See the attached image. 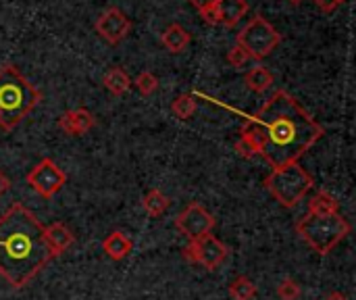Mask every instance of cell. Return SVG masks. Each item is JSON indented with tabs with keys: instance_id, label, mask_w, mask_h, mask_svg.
<instances>
[{
	"instance_id": "6da1fadb",
	"label": "cell",
	"mask_w": 356,
	"mask_h": 300,
	"mask_svg": "<svg viewBox=\"0 0 356 300\" xmlns=\"http://www.w3.org/2000/svg\"><path fill=\"white\" fill-rule=\"evenodd\" d=\"M321 138L323 127L286 90H277L259 113L248 115L240 129V140L273 169L298 163Z\"/></svg>"
},
{
	"instance_id": "7a4b0ae2",
	"label": "cell",
	"mask_w": 356,
	"mask_h": 300,
	"mask_svg": "<svg viewBox=\"0 0 356 300\" xmlns=\"http://www.w3.org/2000/svg\"><path fill=\"white\" fill-rule=\"evenodd\" d=\"M54 257L44 226L21 203H15L0 217V276L10 288H25Z\"/></svg>"
},
{
	"instance_id": "3957f363",
	"label": "cell",
	"mask_w": 356,
	"mask_h": 300,
	"mask_svg": "<svg viewBox=\"0 0 356 300\" xmlns=\"http://www.w3.org/2000/svg\"><path fill=\"white\" fill-rule=\"evenodd\" d=\"M42 92L27 81L13 65L0 67V127L10 132L17 127L38 104Z\"/></svg>"
},
{
	"instance_id": "277c9868",
	"label": "cell",
	"mask_w": 356,
	"mask_h": 300,
	"mask_svg": "<svg viewBox=\"0 0 356 300\" xmlns=\"http://www.w3.org/2000/svg\"><path fill=\"white\" fill-rule=\"evenodd\" d=\"M350 223L340 215H307L296 223L298 236L321 257L330 255L348 234Z\"/></svg>"
},
{
	"instance_id": "5b68a950",
	"label": "cell",
	"mask_w": 356,
	"mask_h": 300,
	"mask_svg": "<svg viewBox=\"0 0 356 300\" xmlns=\"http://www.w3.org/2000/svg\"><path fill=\"white\" fill-rule=\"evenodd\" d=\"M265 188L267 192L284 207V209H292L296 207L307 192L315 186L313 177L307 173L305 167H300L298 163H290L284 167L273 169L267 177H265Z\"/></svg>"
},
{
	"instance_id": "8992f818",
	"label": "cell",
	"mask_w": 356,
	"mask_h": 300,
	"mask_svg": "<svg viewBox=\"0 0 356 300\" xmlns=\"http://www.w3.org/2000/svg\"><path fill=\"white\" fill-rule=\"evenodd\" d=\"M236 44L242 46L250 58L263 61L282 44V33L265 17L257 15L236 35Z\"/></svg>"
},
{
	"instance_id": "52a82bcc",
	"label": "cell",
	"mask_w": 356,
	"mask_h": 300,
	"mask_svg": "<svg viewBox=\"0 0 356 300\" xmlns=\"http://www.w3.org/2000/svg\"><path fill=\"white\" fill-rule=\"evenodd\" d=\"M25 180L31 186V190L46 200L56 196L63 190V186L67 184L65 171L52 159H42L38 165H33Z\"/></svg>"
},
{
	"instance_id": "ba28073f",
	"label": "cell",
	"mask_w": 356,
	"mask_h": 300,
	"mask_svg": "<svg viewBox=\"0 0 356 300\" xmlns=\"http://www.w3.org/2000/svg\"><path fill=\"white\" fill-rule=\"evenodd\" d=\"M227 253H229V248L219 238H215L213 234H207L204 238L190 242L184 248V259L190 263L202 265L209 271H215L227 259Z\"/></svg>"
},
{
	"instance_id": "9c48e42d",
	"label": "cell",
	"mask_w": 356,
	"mask_h": 300,
	"mask_svg": "<svg viewBox=\"0 0 356 300\" xmlns=\"http://www.w3.org/2000/svg\"><path fill=\"white\" fill-rule=\"evenodd\" d=\"M175 228L184 238L190 242H196L204 238L207 234L213 232L215 228V217L211 211H207L200 203H190L177 217H175Z\"/></svg>"
},
{
	"instance_id": "30bf717a",
	"label": "cell",
	"mask_w": 356,
	"mask_h": 300,
	"mask_svg": "<svg viewBox=\"0 0 356 300\" xmlns=\"http://www.w3.org/2000/svg\"><path fill=\"white\" fill-rule=\"evenodd\" d=\"M200 10V17L209 25H223V27H234L240 23L242 17L248 13V2L246 0H215Z\"/></svg>"
},
{
	"instance_id": "8fae6325",
	"label": "cell",
	"mask_w": 356,
	"mask_h": 300,
	"mask_svg": "<svg viewBox=\"0 0 356 300\" xmlns=\"http://www.w3.org/2000/svg\"><path fill=\"white\" fill-rule=\"evenodd\" d=\"M96 33L106 42V44H119L127 38L129 29H131V21L129 17L119 10V8H106L98 19H96Z\"/></svg>"
},
{
	"instance_id": "7c38bea8",
	"label": "cell",
	"mask_w": 356,
	"mask_h": 300,
	"mask_svg": "<svg viewBox=\"0 0 356 300\" xmlns=\"http://www.w3.org/2000/svg\"><path fill=\"white\" fill-rule=\"evenodd\" d=\"M58 127L67 136H83L94 127V115L88 109H71L58 117Z\"/></svg>"
},
{
	"instance_id": "4fadbf2b",
	"label": "cell",
	"mask_w": 356,
	"mask_h": 300,
	"mask_svg": "<svg viewBox=\"0 0 356 300\" xmlns=\"http://www.w3.org/2000/svg\"><path fill=\"white\" fill-rule=\"evenodd\" d=\"M44 236H46V242H48L50 251L54 253V257L65 255V253L73 246V242H75L73 232H71L65 223H50V226H44Z\"/></svg>"
},
{
	"instance_id": "5bb4252c",
	"label": "cell",
	"mask_w": 356,
	"mask_h": 300,
	"mask_svg": "<svg viewBox=\"0 0 356 300\" xmlns=\"http://www.w3.org/2000/svg\"><path fill=\"white\" fill-rule=\"evenodd\" d=\"M102 251L108 259L113 261H123L125 257H129V253L134 251V242L127 234L115 230L111 232L104 240H102Z\"/></svg>"
},
{
	"instance_id": "9a60e30c",
	"label": "cell",
	"mask_w": 356,
	"mask_h": 300,
	"mask_svg": "<svg viewBox=\"0 0 356 300\" xmlns=\"http://www.w3.org/2000/svg\"><path fill=\"white\" fill-rule=\"evenodd\" d=\"M161 42H163V46H165L171 54H179V52H184V50L190 46L192 35H190V31H188L184 25L171 23V25L161 33Z\"/></svg>"
},
{
	"instance_id": "2e32d148",
	"label": "cell",
	"mask_w": 356,
	"mask_h": 300,
	"mask_svg": "<svg viewBox=\"0 0 356 300\" xmlns=\"http://www.w3.org/2000/svg\"><path fill=\"white\" fill-rule=\"evenodd\" d=\"M244 84H246V88H248L250 92L263 94V92H267V90L273 86V73H271L267 67L257 65V67H252V69L244 75Z\"/></svg>"
},
{
	"instance_id": "e0dca14e",
	"label": "cell",
	"mask_w": 356,
	"mask_h": 300,
	"mask_svg": "<svg viewBox=\"0 0 356 300\" xmlns=\"http://www.w3.org/2000/svg\"><path fill=\"white\" fill-rule=\"evenodd\" d=\"M102 84L113 96H123L131 88V77L127 75V71L123 67H113L111 71H106Z\"/></svg>"
},
{
	"instance_id": "ac0fdd59",
	"label": "cell",
	"mask_w": 356,
	"mask_h": 300,
	"mask_svg": "<svg viewBox=\"0 0 356 300\" xmlns=\"http://www.w3.org/2000/svg\"><path fill=\"white\" fill-rule=\"evenodd\" d=\"M169 205H171V200L159 190V188H152V190H148L146 194H144V198H142V207H144V211L150 215V217H163L165 213H167V209H169Z\"/></svg>"
},
{
	"instance_id": "d6986e66",
	"label": "cell",
	"mask_w": 356,
	"mask_h": 300,
	"mask_svg": "<svg viewBox=\"0 0 356 300\" xmlns=\"http://www.w3.org/2000/svg\"><path fill=\"white\" fill-rule=\"evenodd\" d=\"M334 213H340V205L330 192L319 190L309 200V215H334Z\"/></svg>"
},
{
	"instance_id": "ffe728a7",
	"label": "cell",
	"mask_w": 356,
	"mask_h": 300,
	"mask_svg": "<svg viewBox=\"0 0 356 300\" xmlns=\"http://www.w3.org/2000/svg\"><path fill=\"white\" fill-rule=\"evenodd\" d=\"M257 292V284H252V280L246 276H240L229 284V297L234 300H252Z\"/></svg>"
},
{
	"instance_id": "44dd1931",
	"label": "cell",
	"mask_w": 356,
	"mask_h": 300,
	"mask_svg": "<svg viewBox=\"0 0 356 300\" xmlns=\"http://www.w3.org/2000/svg\"><path fill=\"white\" fill-rule=\"evenodd\" d=\"M196 109H198V102H196V98L192 94H181L171 104V111L179 121H188L196 113Z\"/></svg>"
},
{
	"instance_id": "7402d4cb",
	"label": "cell",
	"mask_w": 356,
	"mask_h": 300,
	"mask_svg": "<svg viewBox=\"0 0 356 300\" xmlns=\"http://www.w3.org/2000/svg\"><path fill=\"white\" fill-rule=\"evenodd\" d=\"M131 86H136V90L142 94V96H152L156 90H159V77L150 71H142L134 81Z\"/></svg>"
},
{
	"instance_id": "603a6c76",
	"label": "cell",
	"mask_w": 356,
	"mask_h": 300,
	"mask_svg": "<svg viewBox=\"0 0 356 300\" xmlns=\"http://www.w3.org/2000/svg\"><path fill=\"white\" fill-rule=\"evenodd\" d=\"M302 294V288L296 280L286 278L280 286H277V297L280 300H298Z\"/></svg>"
},
{
	"instance_id": "cb8c5ba5",
	"label": "cell",
	"mask_w": 356,
	"mask_h": 300,
	"mask_svg": "<svg viewBox=\"0 0 356 300\" xmlns=\"http://www.w3.org/2000/svg\"><path fill=\"white\" fill-rule=\"evenodd\" d=\"M248 61H252L250 56H248V52L242 48V46H234V48H229V52H227V63L234 67V69H242V67H246V63Z\"/></svg>"
},
{
	"instance_id": "d4e9b609",
	"label": "cell",
	"mask_w": 356,
	"mask_h": 300,
	"mask_svg": "<svg viewBox=\"0 0 356 300\" xmlns=\"http://www.w3.org/2000/svg\"><path fill=\"white\" fill-rule=\"evenodd\" d=\"M315 2H317L319 10H323V13H334L340 6L338 0H315Z\"/></svg>"
},
{
	"instance_id": "484cf974",
	"label": "cell",
	"mask_w": 356,
	"mask_h": 300,
	"mask_svg": "<svg viewBox=\"0 0 356 300\" xmlns=\"http://www.w3.org/2000/svg\"><path fill=\"white\" fill-rule=\"evenodd\" d=\"M8 190H10V177H8L6 173H2V171H0V196H2V194H6Z\"/></svg>"
},
{
	"instance_id": "4316f807",
	"label": "cell",
	"mask_w": 356,
	"mask_h": 300,
	"mask_svg": "<svg viewBox=\"0 0 356 300\" xmlns=\"http://www.w3.org/2000/svg\"><path fill=\"white\" fill-rule=\"evenodd\" d=\"M196 8H202V6H207V4H211V2H215V0H190Z\"/></svg>"
},
{
	"instance_id": "83f0119b",
	"label": "cell",
	"mask_w": 356,
	"mask_h": 300,
	"mask_svg": "<svg viewBox=\"0 0 356 300\" xmlns=\"http://www.w3.org/2000/svg\"><path fill=\"white\" fill-rule=\"evenodd\" d=\"M325 300H348L344 294H340V292H334V294H330Z\"/></svg>"
},
{
	"instance_id": "f1b7e54d",
	"label": "cell",
	"mask_w": 356,
	"mask_h": 300,
	"mask_svg": "<svg viewBox=\"0 0 356 300\" xmlns=\"http://www.w3.org/2000/svg\"><path fill=\"white\" fill-rule=\"evenodd\" d=\"M290 4H300V2H305V0H288Z\"/></svg>"
},
{
	"instance_id": "f546056e",
	"label": "cell",
	"mask_w": 356,
	"mask_h": 300,
	"mask_svg": "<svg viewBox=\"0 0 356 300\" xmlns=\"http://www.w3.org/2000/svg\"><path fill=\"white\" fill-rule=\"evenodd\" d=\"M338 2H340V4H342V2H346V0H338Z\"/></svg>"
}]
</instances>
